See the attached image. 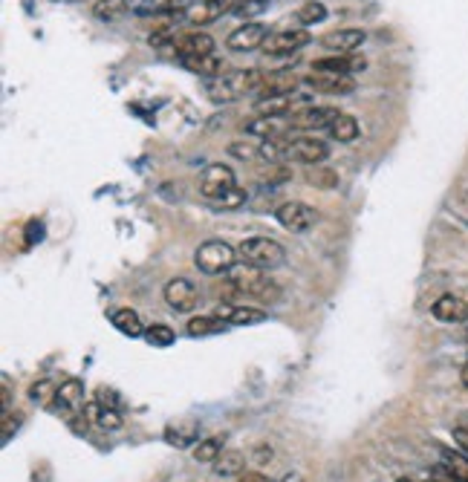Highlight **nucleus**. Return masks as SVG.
Masks as SVG:
<instances>
[{
    "label": "nucleus",
    "mask_w": 468,
    "mask_h": 482,
    "mask_svg": "<svg viewBox=\"0 0 468 482\" xmlns=\"http://www.w3.org/2000/svg\"><path fill=\"white\" fill-rule=\"evenodd\" d=\"M264 73L260 70H229L220 78H212L205 85V93L214 104H229V102H238L243 95L257 93L260 85H264Z\"/></svg>",
    "instance_id": "f257e3e1"
},
{
    "label": "nucleus",
    "mask_w": 468,
    "mask_h": 482,
    "mask_svg": "<svg viewBox=\"0 0 468 482\" xmlns=\"http://www.w3.org/2000/svg\"><path fill=\"white\" fill-rule=\"evenodd\" d=\"M238 257L260 272H272L286 263V249L272 237H249L238 245Z\"/></svg>",
    "instance_id": "f03ea898"
},
{
    "label": "nucleus",
    "mask_w": 468,
    "mask_h": 482,
    "mask_svg": "<svg viewBox=\"0 0 468 482\" xmlns=\"http://www.w3.org/2000/svg\"><path fill=\"white\" fill-rule=\"evenodd\" d=\"M234 260H238V249H231V245L223 240L202 243L194 254L197 269L202 274H212V278H217V274H229L234 269Z\"/></svg>",
    "instance_id": "7ed1b4c3"
},
{
    "label": "nucleus",
    "mask_w": 468,
    "mask_h": 482,
    "mask_svg": "<svg viewBox=\"0 0 468 482\" xmlns=\"http://www.w3.org/2000/svg\"><path fill=\"white\" fill-rule=\"evenodd\" d=\"M274 219H278L281 228H286V231L304 234V231L315 228V223H319V211H315L312 205H307V202L289 200V202H281L278 209H274Z\"/></svg>",
    "instance_id": "20e7f679"
},
{
    "label": "nucleus",
    "mask_w": 468,
    "mask_h": 482,
    "mask_svg": "<svg viewBox=\"0 0 468 482\" xmlns=\"http://www.w3.org/2000/svg\"><path fill=\"white\" fill-rule=\"evenodd\" d=\"M234 188H238V176H234V171L223 162L209 165V168H205L202 176H200V194L205 200H212V202L223 200L229 191H234Z\"/></svg>",
    "instance_id": "39448f33"
},
{
    "label": "nucleus",
    "mask_w": 468,
    "mask_h": 482,
    "mask_svg": "<svg viewBox=\"0 0 468 482\" xmlns=\"http://www.w3.org/2000/svg\"><path fill=\"white\" fill-rule=\"evenodd\" d=\"M307 104H312L310 93L295 90V93H286V95H272V99H257L255 113H257V116H272V119H278V116H292L295 110L307 107Z\"/></svg>",
    "instance_id": "423d86ee"
},
{
    "label": "nucleus",
    "mask_w": 468,
    "mask_h": 482,
    "mask_svg": "<svg viewBox=\"0 0 468 482\" xmlns=\"http://www.w3.org/2000/svg\"><path fill=\"white\" fill-rule=\"evenodd\" d=\"M341 110L336 107H321V104H307L295 110L292 116H289V128L292 130H319V128H329L333 121L338 119Z\"/></svg>",
    "instance_id": "0eeeda50"
},
{
    "label": "nucleus",
    "mask_w": 468,
    "mask_h": 482,
    "mask_svg": "<svg viewBox=\"0 0 468 482\" xmlns=\"http://www.w3.org/2000/svg\"><path fill=\"white\" fill-rule=\"evenodd\" d=\"M52 405L58 407L61 416L73 419L76 413H85V384L78 379H67L61 381L58 388H55V396H52Z\"/></svg>",
    "instance_id": "6e6552de"
},
{
    "label": "nucleus",
    "mask_w": 468,
    "mask_h": 482,
    "mask_svg": "<svg viewBox=\"0 0 468 482\" xmlns=\"http://www.w3.org/2000/svg\"><path fill=\"white\" fill-rule=\"evenodd\" d=\"M165 304L174 312H194L200 304V289L188 278H174L165 283Z\"/></svg>",
    "instance_id": "1a4fd4ad"
},
{
    "label": "nucleus",
    "mask_w": 468,
    "mask_h": 482,
    "mask_svg": "<svg viewBox=\"0 0 468 482\" xmlns=\"http://www.w3.org/2000/svg\"><path fill=\"white\" fill-rule=\"evenodd\" d=\"M327 156H329V145L319 139V136H295V139H289L286 159H295L304 165H321Z\"/></svg>",
    "instance_id": "9d476101"
},
{
    "label": "nucleus",
    "mask_w": 468,
    "mask_h": 482,
    "mask_svg": "<svg viewBox=\"0 0 468 482\" xmlns=\"http://www.w3.org/2000/svg\"><path fill=\"white\" fill-rule=\"evenodd\" d=\"M310 44V32L307 30H281V32H269L264 52L272 58H284V55H295L298 49H304Z\"/></svg>",
    "instance_id": "9b49d317"
},
{
    "label": "nucleus",
    "mask_w": 468,
    "mask_h": 482,
    "mask_svg": "<svg viewBox=\"0 0 468 482\" xmlns=\"http://www.w3.org/2000/svg\"><path fill=\"white\" fill-rule=\"evenodd\" d=\"M266 38H269L266 26L257 23V21H249V23L238 26V30H234V32L226 38V47H229L231 52H252V49H264Z\"/></svg>",
    "instance_id": "f8f14e48"
},
{
    "label": "nucleus",
    "mask_w": 468,
    "mask_h": 482,
    "mask_svg": "<svg viewBox=\"0 0 468 482\" xmlns=\"http://www.w3.org/2000/svg\"><path fill=\"white\" fill-rule=\"evenodd\" d=\"M234 4H238V0H200V4H194L185 12V21L194 26H209L223 15H231Z\"/></svg>",
    "instance_id": "ddd939ff"
},
{
    "label": "nucleus",
    "mask_w": 468,
    "mask_h": 482,
    "mask_svg": "<svg viewBox=\"0 0 468 482\" xmlns=\"http://www.w3.org/2000/svg\"><path fill=\"white\" fill-rule=\"evenodd\" d=\"M180 58H200V55H214V38L205 32H183L174 38L171 49Z\"/></svg>",
    "instance_id": "4468645a"
},
{
    "label": "nucleus",
    "mask_w": 468,
    "mask_h": 482,
    "mask_svg": "<svg viewBox=\"0 0 468 482\" xmlns=\"http://www.w3.org/2000/svg\"><path fill=\"white\" fill-rule=\"evenodd\" d=\"M217 318H223L229 326H255V324H264L266 321V312L257 309V307H240V304H231V300H223L217 309H214Z\"/></svg>",
    "instance_id": "2eb2a0df"
},
{
    "label": "nucleus",
    "mask_w": 468,
    "mask_h": 482,
    "mask_svg": "<svg viewBox=\"0 0 468 482\" xmlns=\"http://www.w3.org/2000/svg\"><path fill=\"white\" fill-rule=\"evenodd\" d=\"M304 85L315 93H327V95H347L356 90L353 76H333V73H312L304 78Z\"/></svg>",
    "instance_id": "dca6fc26"
},
{
    "label": "nucleus",
    "mask_w": 468,
    "mask_h": 482,
    "mask_svg": "<svg viewBox=\"0 0 468 482\" xmlns=\"http://www.w3.org/2000/svg\"><path fill=\"white\" fill-rule=\"evenodd\" d=\"M431 315L439 324H465L468 321V304L457 295H443L434 300Z\"/></svg>",
    "instance_id": "f3484780"
},
{
    "label": "nucleus",
    "mask_w": 468,
    "mask_h": 482,
    "mask_svg": "<svg viewBox=\"0 0 468 482\" xmlns=\"http://www.w3.org/2000/svg\"><path fill=\"white\" fill-rule=\"evenodd\" d=\"M367 67L362 55L347 52V55H333V58H321L315 61V73H333V76H356Z\"/></svg>",
    "instance_id": "a211bd4d"
},
{
    "label": "nucleus",
    "mask_w": 468,
    "mask_h": 482,
    "mask_svg": "<svg viewBox=\"0 0 468 482\" xmlns=\"http://www.w3.org/2000/svg\"><path fill=\"white\" fill-rule=\"evenodd\" d=\"M364 32L362 30H333V32H327L321 38V47L329 49V52H336V55H347V52H356L362 44H364Z\"/></svg>",
    "instance_id": "6ab92c4d"
},
{
    "label": "nucleus",
    "mask_w": 468,
    "mask_h": 482,
    "mask_svg": "<svg viewBox=\"0 0 468 482\" xmlns=\"http://www.w3.org/2000/svg\"><path fill=\"white\" fill-rule=\"evenodd\" d=\"M301 81L304 78H298L295 73H289V70H278V73H269L264 78V85H260L257 95L260 99H272V95H286V93H295L301 87Z\"/></svg>",
    "instance_id": "aec40b11"
},
{
    "label": "nucleus",
    "mask_w": 468,
    "mask_h": 482,
    "mask_svg": "<svg viewBox=\"0 0 468 482\" xmlns=\"http://www.w3.org/2000/svg\"><path fill=\"white\" fill-rule=\"evenodd\" d=\"M183 67L191 73H197L202 78H220L226 70V61L223 58H217V55H200V58H183Z\"/></svg>",
    "instance_id": "412c9836"
},
{
    "label": "nucleus",
    "mask_w": 468,
    "mask_h": 482,
    "mask_svg": "<svg viewBox=\"0 0 468 482\" xmlns=\"http://www.w3.org/2000/svg\"><path fill=\"white\" fill-rule=\"evenodd\" d=\"M110 324H113L119 333L128 335V338L145 335V326H142L140 312H133V309H113V312H110Z\"/></svg>",
    "instance_id": "4be33fe9"
},
{
    "label": "nucleus",
    "mask_w": 468,
    "mask_h": 482,
    "mask_svg": "<svg viewBox=\"0 0 468 482\" xmlns=\"http://www.w3.org/2000/svg\"><path fill=\"white\" fill-rule=\"evenodd\" d=\"M439 465L446 468L454 482H468V457L460 451L439 448Z\"/></svg>",
    "instance_id": "5701e85b"
},
{
    "label": "nucleus",
    "mask_w": 468,
    "mask_h": 482,
    "mask_svg": "<svg viewBox=\"0 0 468 482\" xmlns=\"http://www.w3.org/2000/svg\"><path fill=\"white\" fill-rule=\"evenodd\" d=\"M200 439V428L194 422L188 424H171V428H165V442L171 448H194Z\"/></svg>",
    "instance_id": "b1692460"
},
{
    "label": "nucleus",
    "mask_w": 468,
    "mask_h": 482,
    "mask_svg": "<svg viewBox=\"0 0 468 482\" xmlns=\"http://www.w3.org/2000/svg\"><path fill=\"white\" fill-rule=\"evenodd\" d=\"M188 329V335H194V338H202V335H220V333H226L229 324L223 318H217V315H197V318H191L185 324Z\"/></svg>",
    "instance_id": "393cba45"
},
{
    "label": "nucleus",
    "mask_w": 468,
    "mask_h": 482,
    "mask_svg": "<svg viewBox=\"0 0 468 482\" xmlns=\"http://www.w3.org/2000/svg\"><path fill=\"white\" fill-rule=\"evenodd\" d=\"M327 133H329V139H336V142H341V145H347V142H356V139H359L362 128H359V121H356L353 116L338 113V119L327 128Z\"/></svg>",
    "instance_id": "a878e982"
},
{
    "label": "nucleus",
    "mask_w": 468,
    "mask_h": 482,
    "mask_svg": "<svg viewBox=\"0 0 468 482\" xmlns=\"http://www.w3.org/2000/svg\"><path fill=\"white\" fill-rule=\"evenodd\" d=\"M128 12H133V0H95L93 4V15L107 23L125 18Z\"/></svg>",
    "instance_id": "bb28decb"
},
{
    "label": "nucleus",
    "mask_w": 468,
    "mask_h": 482,
    "mask_svg": "<svg viewBox=\"0 0 468 482\" xmlns=\"http://www.w3.org/2000/svg\"><path fill=\"white\" fill-rule=\"evenodd\" d=\"M223 451H226V439H223V436H209V439H200V442L194 445V451H191V453H194L197 462L214 465Z\"/></svg>",
    "instance_id": "cd10ccee"
},
{
    "label": "nucleus",
    "mask_w": 468,
    "mask_h": 482,
    "mask_svg": "<svg viewBox=\"0 0 468 482\" xmlns=\"http://www.w3.org/2000/svg\"><path fill=\"white\" fill-rule=\"evenodd\" d=\"M243 471H246V457L240 451H223L220 460L214 462L217 477H240Z\"/></svg>",
    "instance_id": "c85d7f7f"
},
{
    "label": "nucleus",
    "mask_w": 468,
    "mask_h": 482,
    "mask_svg": "<svg viewBox=\"0 0 468 482\" xmlns=\"http://www.w3.org/2000/svg\"><path fill=\"white\" fill-rule=\"evenodd\" d=\"M243 130L249 136H260V139H274V136H281L278 121H274L272 116H257V113H255V119L246 121Z\"/></svg>",
    "instance_id": "c756f323"
},
{
    "label": "nucleus",
    "mask_w": 468,
    "mask_h": 482,
    "mask_svg": "<svg viewBox=\"0 0 468 482\" xmlns=\"http://www.w3.org/2000/svg\"><path fill=\"white\" fill-rule=\"evenodd\" d=\"M87 413L95 422H99V428H104V431H119L122 428V413L113 410V407H102L99 402H93L87 407Z\"/></svg>",
    "instance_id": "7c9ffc66"
},
{
    "label": "nucleus",
    "mask_w": 468,
    "mask_h": 482,
    "mask_svg": "<svg viewBox=\"0 0 468 482\" xmlns=\"http://www.w3.org/2000/svg\"><path fill=\"white\" fill-rule=\"evenodd\" d=\"M266 4H269V0H238L231 15L234 18H243L246 23H249L252 18L260 15V12H266Z\"/></svg>",
    "instance_id": "2f4dec72"
},
{
    "label": "nucleus",
    "mask_w": 468,
    "mask_h": 482,
    "mask_svg": "<svg viewBox=\"0 0 468 482\" xmlns=\"http://www.w3.org/2000/svg\"><path fill=\"white\" fill-rule=\"evenodd\" d=\"M174 338H176V333L171 326H165V324H154V326L145 329V341L154 344V347H171Z\"/></svg>",
    "instance_id": "473e14b6"
},
{
    "label": "nucleus",
    "mask_w": 468,
    "mask_h": 482,
    "mask_svg": "<svg viewBox=\"0 0 468 482\" xmlns=\"http://www.w3.org/2000/svg\"><path fill=\"white\" fill-rule=\"evenodd\" d=\"M327 18V6L324 4H315V0H310V4H304L298 9V21L304 26H312V23H321Z\"/></svg>",
    "instance_id": "72a5a7b5"
},
{
    "label": "nucleus",
    "mask_w": 468,
    "mask_h": 482,
    "mask_svg": "<svg viewBox=\"0 0 468 482\" xmlns=\"http://www.w3.org/2000/svg\"><path fill=\"white\" fill-rule=\"evenodd\" d=\"M307 179H310V185H319V188H333L338 183V176L327 168H315Z\"/></svg>",
    "instance_id": "f704fd0d"
},
{
    "label": "nucleus",
    "mask_w": 468,
    "mask_h": 482,
    "mask_svg": "<svg viewBox=\"0 0 468 482\" xmlns=\"http://www.w3.org/2000/svg\"><path fill=\"white\" fill-rule=\"evenodd\" d=\"M229 154H231L234 159H255V156H260V147L243 145V142H231V145H229Z\"/></svg>",
    "instance_id": "c9c22d12"
},
{
    "label": "nucleus",
    "mask_w": 468,
    "mask_h": 482,
    "mask_svg": "<svg viewBox=\"0 0 468 482\" xmlns=\"http://www.w3.org/2000/svg\"><path fill=\"white\" fill-rule=\"evenodd\" d=\"M243 202H246V191H240V188L229 191V194H226L223 200H217L220 209H240Z\"/></svg>",
    "instance_id": "e433bc0d"
},
{
    "label": "nucleus",
    "mask_w": 468,
    "mask_h": 482,
    "mask_svg": "<svg viewBox=\"0 0 468 482\" xmlns=\"http://www.w3.org/2000/svg\"><path fill=\"white\" fill-rule=\"evenodd\" d=\"M454 436H457L460 448L468 453V413H463V416L457 419V428H454Z\"/></svg>",
    "instance_id": "4c0bfd02"
},
{
    "label": "nucleus",
    "mask_w": 468,
    "mask_h": 482,
    "mask_svg": "<svg viewBox=\"0 0 468 482\" xmlns=\"http://www.w3.org/2000/svg\"><path fill=\"white\" fill-rule=\"evenodd\" d=\"M252 460H255L257 465H266V462H272V460H274L272 445H255V451H252Z\"/></svg>",
    "instance_id": "58836bf2"
},
{
    "label": "nucleus",
    "mask_w": 468,
    "mask_h": 482,
    "mask_svg": "<svg viewBox=\"0 0 468 482\" xmlns=\"http://www.w3.org/2000/svg\"><path fill=\"white\" fill-rule=\"evenodd\" d=\"M12 431H18V419H12V413H4V445H9Z\"/></svg>",
    "instance_id": "ea45409f"
},
{
    "label": "nucleus",
    "mask_w": 468,
    "mask_h": 482,
    "mask_svg": "<svg viewBox=\"0 0 468 482\" xmlns=\"http://www.w3.org/2000/svg\"><path fill=\"white\" fill-rule=\"evenodd\" d=\"M238 482H272V479L266 474H260V471H243L238 477Z\"/></svg>",
    "instance_id": "a19ab883"
},
{
    "label": "nucleus",
    "mask_w": 468,
    "mask_h": 482,
    "mask_svg": "<svg viewBox=\"0 0 468 482\" xmlns=\"http://www.w3.org/2000/svg\"><path fill=\"white\" fill-rule=\"evenodd\" d=\"M32 398H40V402H47L50 398V381H40L32 388Z\"/></svg>",
    "instance_id": "79ce46f5"
},
{
    "label": "nucleus",
    "mask_w": 468,
    "mask_h": 482,
    "mask_svg": "<svg viewBox=\"0 0 468 482\" xmlns=\"http://www.w3.org/2000/svg\"><path fill=\"white\" fill-rule=\"evenodd\" d=\"M281 482H304V477H301V474H295V471H289Z\"/></svg>",
    "instance_id": "37998d69"
},
{
    "label": "nucleus",
    "mask_w": 468,
    "mask_h": 482,
    "mask_svg": "<svg viewBox=\"0 0 468 482\" xmlns=\"http://www.w3.org/2000/svg\"><path fill=\"white\" fill-rule=\"evenodd\" d=\"M463 384H465V390H468V362L463 364Z\"/></svg>",
    "instance_id": "c03bdc74"
},
{
    "label": "nucleus",
    "mask_w": 468,
    "mask_h": 482,
    "mask_svg": "<svg viewBox=\"0 0 468 482\" xmlns=\"http://www.w3.org/2000/svg\"><path fill=\"white\" fill-rule=\"evenodd\" d=\"M396 482H414V479H408V477H399Z\"/></svg>",
    "instance_id": "a18cd8bd"
},
{
    "label": "nucleus",
    "mask_w": 468,
    "mask_h": 482,
    "mask_svg": "<svg viewBox=\"0 0 468 482\" xmlns=\"http://www.w3.org/2000/svg\"><path fill=\"white\" fill-rule=\"evenodd\" d=\"M465 341H468V329H465Z\"/></svg>",
    "instance_id": "49530a36"
}]
</instances>
